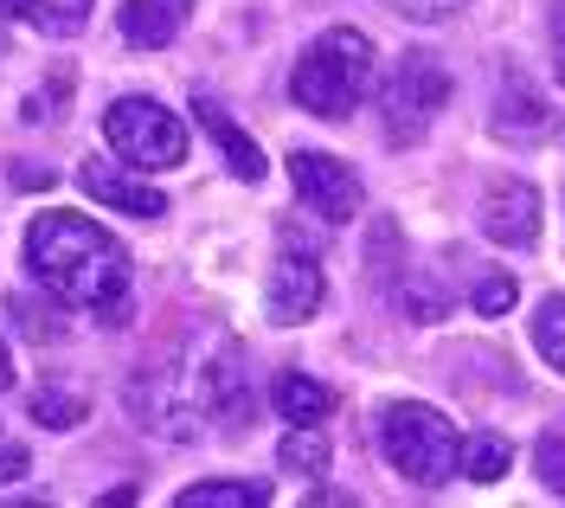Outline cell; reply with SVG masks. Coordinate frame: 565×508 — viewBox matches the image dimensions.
<instances>
[{"label": "cell", "instance_id": "18", "mask_svg": "<svg viewBox=\"0 0 565 508\" xmlns=\"http://www.w3.org/2000/svg\"><path fill=\"white\" fill-rule=\"evenodd\" d=\"M33 419H39V425H58V432H65V425H77V419H84V393H39Z\"/></svg>", "mask_w": 565, "mask_h": 508}, {"label": "cell", "instance_id": "10", "mask_svg": "<svg viewBox=\"0 0 565 508\" xmlns=\"http://www.w3.org/2000/svg\"><path fill=\"white\" fill-rule=\"evenodd\" d=\"M193 116L206 123L212 148L225 155V168H232L238 181H264V174H270V161H264V148L250 142V136L238 129V123H232V109L218 104V97H206V91H200V97H193Z\"/></svg>", "mask_w": 565, "mask_h": 508}, {"label": "cell", "instance_id": "6", "mask_svg": "<svg viewBox=\"0 0 565 508\" xmlns=\"http://www.w3.org/2000/svg\"><path fill=\"white\" fill-rule=\"evenodd\" d=\"M289 181H296V200L316 219H328V225H348L366 207L360 174H353L348 161H334V155H316V148H296L289 155Z\"/></svg>", "mask_w": 565, "mask_h": 508}, {"label": "cell", "instance_id": "11", "mask_svg": "<svg viewBox=\"0 0 565 508\" xmlns=\"http://www.w3.org/2000/svg\"><path fill=\"white\" fill-rule=\"evenodd\" d=\"M186 7L193 0H122V13H116V27H122V39L129 45H168V39L180 33V20H186Z\"/></svg>", "mask_w": 565, "mask_h": 508}, {"label": "cell", "instance_id": "23", "mask_svg": "<svg viewBox=\"0 0 565 508\" xmlns=\"http://www.w3.org/2000/svg\"><path fill=\"white\" fill-rule=\"evenodd\" d=\"M553 59H559V77H565V0H559V13H553Z\"/></svg>", "mask_w": 565, "mask_h": 508}, {"label": "cell", "instance_id": "24", "mask_svg": "<svg viewBox=\"0 0 565 508\" xmlns=\"http://www.w3.org/2000/svg\"><path fill=\"white\" fill-rule=\"evenodd\" d=\"M0 387H13V348L0 341Z\"/></svg>", "mask_w": 565, "mask_h": 508}, {"label": "cell", "instance_id": "7", "mask_svg": "<svg viewBox=\"0 0 565 508\" xmlns=\"http://www.w3.org/2000/svg\"><path fill=\"white\" fill-rule=\"evenodd\" d=\"M316 309H321V257L289 225L277 245V264H270V322L296 328V322H309Z\"/></svg>", "mask_w": 565, "mask_h": 508}, {"label": "cell", "instance_id": "3", "mask_svg": "<svg viewBox=\"0 0 565 508\" xmlns=\"http://www.w3.org/2000/svg\"><path fill=\"white\" fill-rule=\"evenodd\" d=\"M380 451L392 457V470L418 489H437L457 476V457H462V437L457 425L437 412V405H418V400H398L380 412Z\"/></svg>", "mask_w": 565, "mask_h": 508}, {"label": "cell", "instance_id": "20", "mask_svg": "<svg viewBox=\"0 0 565 508\" xmlns=\"http://www.w3.org/2000/svg\"><path fill=\"white\" fill-rule=\"evenodd\" d=\"M533 457H540L546 489H553V496H565V437H540V451H533Z\"/></svg>", "mask_w": 565, "mask_h": 508}, {"label": "cell", "instance_id": "5", "mask_svg": "<svg viewBox=\"0 0 565 508\" xmlns=\"http://www.w3.org/2000/svg\"><path fill=\"white\" fill-rule=\"evenodd\" d=\"M450 104V77L437 59H424V52H405L398 65H392L386 91H380V116H386V136L398 148L418 142L424 129L437 123V109Z\"/></svg>", "mask_w": 565, "mask_h": 508}, {"label": "cell", "instance_id": "15", "mask_svg": "<svg viewBox=\"0 0 565 508\" xmlns=\"http://www.w3.org/2000/svg\"><path fill=\"white\" fill-rule=\"evenodd\" d=\"M180 508H270L264 483H193L180 489Z\"/></svg>", "mask_w": 565, "mask_h": 508}, {"label": "cell", "instance_id": "12", "mask_svg": "<svg viewBox=\"0 0 565 508\" xmlns=\"http://www.w3.org/2000/svg\"><path fill=\"white\" fill-rule=\"evenodd\" d=\"M7 20H26L45 39H77L84 20H90V0H0Z\"/></svg>", "mask_w": 565, "mask_h": 508}, {"label": "cell", "instance_id": "17", "mask_svg": "<svg viewBox=\"0 0 565 508\" xmlns=\"http://www.w3.org/2000/svg\"><path fill=\"white\" fill-rule=\"evenodd\" d=\"M533 348L546 354V367L565 373V296H546L540 316H533Z\"/></svg>", "mask_w": 565, "mask_h": 508}, {"label": "cell", "instance_id": "14", "mask_svg": "<svg viewBox=\"0 0 565 508\" xmlns=\"http://www.w3.org/2000/svg\"><path fill=\"white\" fill-rule=\"evenodd\" d=\"M277 464L289 476H321L328 470V432L321 425H289V437L277 444Z\"/></svg>", "mask_w": 565, "mask_h": 508}, {"label": "cell", "instance_id": "22", "mask_svg": "<svg viewBox=\"0 0 565 508\" xmlns=\"http://www.w3.org/2000/svg\"><path fill=\"white\" fill-rule=\"evenodd\" d=\"M20 476H26V451L0 437V489H7V483H20Z\"/></svg>", "mask_w": 565, "mask_h": 508}, {"label": "cell", "instance_id": "2", "mask_svg": "<svg viewBox=\"0 0 565 508\" xmlns=\"http://www.w3.org/2000/svg\"><path fill=\"white\" fill-rule=\"evenodd\" d=\"M366 91H373V39L353 33V27H328L289 72V97L309 116H328V123L353 116L366 104Z\"/></svg>", "mask_w": 565, "mask_h": 508}, {"label": "cell", "instance_id": "8", "mask_svg": "<svg viewBox=\"0 0 565 508\" xmlns=\"http://www.w3.org/2000/svg\"><path fill=\"white\" fill-rule=\"evenodd\" d=\"M482 232L494 245H533L540 239V193L527 181H494L482 200Z\"/></svg>", "mask_w": 565, "mask_h": 508}, {"label": "cell", "instance_id": "19", "mask_svg": "<svg viewBox=\"0 0 565 508\" xmlns=\"http://www.w3.org/2000/svg\"><path fill=\"white\" fill-rule=\"evenodd\" d=\"M508 309H514V277H508V271L482 277V284H476V316H508Z\"/></svg>", "mask_w": 565, "mask_h": 508}, {"label": "cell", "instance_id": "16", "mask_svg": "<svg viewBox=\"0 0 565 508\" xmlns=\"http://www.w3.org/2000/svg\"><path fill=\"white\" fill-rule=\"evenodd\" d=\"M508 464H514V451H508V437H462V457L457 470L469 476V483H494V476H508Z\"/></svg>", "mask_w": 565, "mask_h": 508}, {"label": "cell", "instance_id": "13", "mask_svg": "<svg viewBox=\"0 0 565 508\" xmlns=\"http://www.w3.org/2000/svg\"><path fill=\"white\" fill-rule=\"evenodd\" d=\"M270 400H277V412L289 425H321L334 412V393L321 380H309V373H282L277 387H270Z\"/></svg>", "mask_w": 565, "mask_h": 508}, {"label": "cell", "instance_id": "1", "mask_svg": "<svg viewBox=\"0 0 565 508\" xmlns=\"http://www.w3.org/2000/svg\"><path fill=\"white\" fill-rule=\"evenodd\" d=\"M26 271L97 322H122L129 309V252L84 213H39L26 225Z\"/></svg>", "mask_w": 565, "mask_h": 508}, {"label": "cell", "instance_id": "4", "mask_svg": "<svg viewBox=\"0 0 565 508\" xmlns=\"http://www.w3.org/2000/svg\"><path fill=\"white\" fill-rule=\"evenodd\" d=\"M104 142L129 161V168H180L186 161V123L154 97H116L104 109Z\"/></svg>", "mask_w": 565, "mask_h": 508}, {"label": "cell", "instance_id": "9", "mask_svg": "<svg viewBox=\"0 0 565 508\" xmlns=\"http://www.w3.org/2000/svg\"><path fill=\"white\" fill-rule=\"evenodd\" d=\"M77 181H84L90 200H104V207H116V213H129V219H168V193L161 187L129 181L109 161H77Z\"/></svg>", "mask_w": 565, "mask_h": 508}, {"label": "cell", "instance_id": "21", "mask_svg": "<svg viewBox=\"0 0 565 508\" xmlns=\"http://www.w3.org/2000/svg\"><path fill=\"white\" fill-rule=\"evenodd\" d=\"M392 13H405V20H450V13H462L469 0H386Z\"/></svg>", "mask_w": 565, "mask_h": 508}]
</instances>
